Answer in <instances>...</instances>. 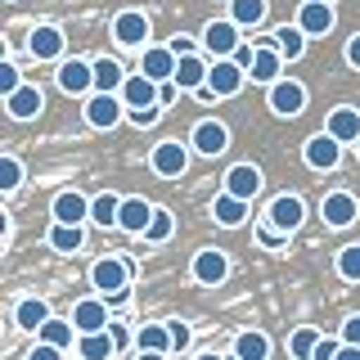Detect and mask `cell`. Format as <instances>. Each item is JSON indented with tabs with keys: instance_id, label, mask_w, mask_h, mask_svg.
Returning a JSON list of instances; mask_svg holds the SVG:
<instances>
[{
	"instance_id": "3",
	"label": "cell",
	"mask_w": 360,
	"mask_h": 360,
	"mask_svg": "<svg viewBox=\"0 0 360 360\" xmlns=\"http://www.w3.org/2000/svg\"><path fill=\"white\" fill-rule=\"evenodd\" d=\"M122 108H127V99L122 95H108V90H95V95L86 99V122L95 131H112L122 122Z\"/></svg>"
},
{
	"instance_id": "23",
	"label": "cell",
	"mask_w": 360,
	"mask_h": 360,
	"mask_svg": "<svg viewBox=\"0 0 360 360\" xmlns=\"http://www.w3.org/2000/svg\"><path fill=\"white\" fill-rule=\"evenodd\" d=\"M207 72H212V63H207V59H198V54H180L172 82H176L180 90H202V86H207Z\"/></svg>"
},
{
	"instance_id": "19",
	"label": "cell",
	"mask_w": 360,
	"mask_h": 360,
	"mask_svg": "<svg viewBox=\"0 0 360 360\" xmlns=\"http://www.w3.org/2000/svg\"><path fill=\"white\" fill-rule=\"evenodd\" d=\"M176 63H180V54L172 50V45H153V50H144L140 72L153 77V82H172V77H176Z\"/></svg>"
},
{
	"instance_id": "51",
	"label": "cell",
	"mask_w": 360,
	"mask_h": 360,
	"mask_svg": "<svg viewBox=\"0 0 360 360\" xmlns=\"http://www.w3.org/2000/svg\"><path fill=\"white\" fill-rule=\"evenodd\" d=\"M338 360H360V347H352V342H342V352H338Z\"/></svg>"
},
{
	"instance_id": "12",
	"label": "cell",
	"mask_w": 360,
	"mask_h": 360,
	"mask_svg": "<svg viewBox=\"0 0 360 360\" xmlns=\"http://www.w3.org/2000/svg\"><path fill=\"white\" fill-rule=\"evenodd\" d=\"M50 212H54V221H63V225H86L90 221V198L77 194V189H59L54 202H50Z\"/></svg>"
},
{
	"instance_id": "53",
	"label": "cell",
	"mask_w": 360,
	"mask_h": 360,
	"mask_svg": "<svg viewBox=\"0 0 360 360\" xmlns=\"http://www.w3.org/2000/svg\"><path fill=\"white\" fill-rule=\"evenodd\" d=\"M135 360H167V352H140Z\"/></svg>"
},
{
	"instance_id": "43",
	"label": "cell",
	"mask_w": 360,
	"mask_h": 360,
	"mask_svg": "<svg viewBox=\"0 0 360 360\" xmlns=\"http://www.w3.org/2000/svg\"><path fill=\"white\" fill-rule=\"evenodd\" d=\"M338 352H342V333H338V338H320L311 360H338Z\"/></svg>"
},
{
	"instance_id": "31",
	"label": "cell",
	"mask_w": 360,
	"mask_h": 360,
	"mask_svg": "<svg viewBox=\"0 0 360 360\" xmlns=\"http://www.w3.org/2000/svg\"><path fill=\"white\" fill-rule=\"evenodd\" d=\"M127 86V72H122L117 59H95V90H108V95H117V90Z\"/></svg>"
},
{
	"instance_id": "25",
	"label": "cell",
	"mask_w": 360,
	"mask_h": 360,
	"mask_svg": "<svg viewBox=\"0 0 360 360\" xmlns=\"http://www.w3.org/2000/svg\"><path fill=\"white\" fill-rule=\"evenodd\" d=\"M117 352H122V347H117V338H112L108 329L77 338V356H82V360H108V356H117Z\"/></svg>"
},
{
	"instance_id": "28",
	"label": "cell",
	"mask_w": 360,
	"mask_h": 360,
	"mask_svg": "<svg viewBox=\"0 0 360 360\" xmlns=\"http://www.w3.org/2000/svg\"><path fill=\"white\" fill-rule=\"evenodd\" d=\"M234 360H270V338L262 329H248L234 338Z\"/></svg>"
},
{
	"instance_id": "15",
	"label": "cell",
	"mask_w": 360,
	"mask_h": 360,
	"mask_svg": "<svg viewBox=\"0 0 360 360\" xmlns=\"http://www.w3.org/2000/svg\"><path fill=\"white\" fill-rule=\"evenodd\" d=\"M112 41L117 45H144L149 41V18H144L140 9H122V14L112 18Z\"/></svg>"
},
{
	"instance_id": "41",
	"label": "cell",
	"mask_w": 360,
	"mask_h": 360,
	"mask_svg": "<svg viewBox=\"0 0 360 360\" xmlns=\"http://www.w3.org/2000/svg\"><path fill=\"white\" fill-rule=\"evenodd\" d=\"M167 329H172V347H176V352H185V347L194 342V329H189L185 320H167Z\"/></svg>"
},
{
	"instance_id": "26",
	"label": "cell",
	"mask_w": 360,
	"mask_h": 360,
	"mask_svg": "<svg viewBox=\"0 0 360 360\" xmlns=\"http://www.w3.org/2000/svg\"><path fill=\"white\" fill-rule=\"evenodd\" d=\"M122 99H127V108H149V104H158V82L144 72H131L127 86H122Z\"/></svg>"
},
{
	"instance_id": "1",
	"label": "cell",
	"mask_w": 360,
	"mask_h": 360,
	"mask_svg": "<svg viewBox=\"0 0 360 360\" xmlns=\"http://www.w3.org/2000/svg\"><path fill=\"white\" fill-rule=\"evenodd\" d=\"M90 284H95L104 297L117 307V302H127V284H131V266L122 262V257H99L95 266H90Z\"/></svg>"
},
{
	"instance_id": "20",
	"label": "cell",
	"mask_w": 360,
	"mask_h": 360,
	"mask_svg": "<svg viewBox=\"0 0 360 360\" xmlns=\"http://www.w3.org/2000/svg\"><path fill=\"white\" fill-rule=\"evenodd\" d=\"M225 275H230V257H225L221 248H202V252L194 257V279H198V284L217 288Z\"/></svg>"
},
{
	"instance_id": "27",
	"label": "cell",
	"mask_w": 360,
	"mask_h": 360,
	"mask_svg": "<svg viewBox=\"0 0 360 360\" xmlns=\"http://www.w3.org/2000/svg\"><path fill=\"white\" fill-rule=\"evenodd\" d=\"M212 217H217V225H225V230H239V225L248 221V198L217 194V202H212Z\"/></svg>"
},
{
	"instance_id": "4",
	"label": "cell",
	"mask_w": 360,
	"mask_h": 360,
	"mask_svg": "<svg viewBox=\"0 0 360 360\" xmlns=\"http://www.w3.org/2000/svg\"><path fill=\"white\" fill-rule=\"evenodd\" d=\"M248 82V68L239 59H217L212 63V72H207V90L217 99H230V95H239V86Z\"/></svg>"
},
{
	"instance_id": "5",
	"label": "cell",
	"mask_w": 360,
	"mask_h": 360,
	"mask_svg": "<svg viewBox=\"0 0 360 360\" xmlns=\"http://www.w3.org/2000/svg\"><path fill=\"white\" fill-rule=\"evenodd\" d=\"M307 167L311 172H333L338 162H342V140H333L329 131H320V135H311L307 140Z\"/></svg>"
},
{
	"instance_id": "30",
	"label": "cell",
	"mask_w": 360,
	"mask_h": 360,
	"mask_svg": "<svg viewBox=\"0 0 360 360\" xmlns=\"http://www.w3.org/2000/svg\"><path fill=\"white\" fill-rule=\"evenodd\" d=\"M14 320H18V329H27V333H41V329H45V320H50V307H45L41 297H27V302H18Z\"/></svg>"
},
{
	"instance_id": "17",
	"label": "cell",
	"mask_w": 360,
	"mask_h": 360,
	"mask_svg": "<svg viewBox=\"0 0 360 360\" xmlns=\"http://www.w3.org/2000/svg\"><path fill=\"white\" fill-rule=\"evenodd\" d=\"M27 50H32V59H41V63L59 59V54H63V32L54 27V22H41V27H32Z\"/></svg>"
},
{
	"instance_id": "16",
	"label": "cell",
	"mask_w": 360,
	"mask_h": 360,
	"mask_svg": "<svg viewBox=\"0 0 360 360\" xmlns=\"http://www.w3.org/2000/svg\"><path fill=\"white\" fill-rule=\"evenodd\" d=\"M279 72H284V54H279V45L275 41H270V45H257V59H252V68H248V77H252V82H262V86H275Z\"/></svg>"
},
{
	"instance_id": "8",
	"label": "cell",
	"mask_w": 360,
	"mask_h": 360,
	"mask_svg": "<svg viewBox=\"0 0 360 360\" xmlns=\"http://www.w3.org/2000/svg\"><path fill=\"white\" fill-rule=\"evenodd\" d=\"M320 217L333 225V230H347L356 217H360V202H356V194H347V189H333V194H324V202H320Z\"/></svg>"
},
{
	"instance_id": "39",
	"label": "cell",
	"mask_w": 360,
	"mask_h": 360,
	"mask_svg": "<svg viewBox=\"0 0 360 360\" xmlns=\"http://www.w3.org/2000/svg\"><path fill=\"white\" fill-rule=\"evenodd\" d=\"M338 275L352 279V284H360V243H347L342 252H338Z\"/></svg>"
},
{
	"instance_id": "2",
	"label": "cell",
	"mask_w": 360,
	"mask_h": 360,
	"mask_svg": "<svg viewBox=\"0 0 360 360\" xmlns=\"http://www.w3.org/2000/svg\"><path fill=\"white\" fill-rule=\"evenodd\" d=\"M239 45H243V37H239V22L234 18H212L207 27H202V50H207L212 59H230Z\"/></svg>"
},
{
	"instance_id": "10",
	"label": "cell",
	"mask_w": 360,
	"mask_h": 360,
	"mask_svg": "<svg viewBox=\"0 0 360 360\" xmlns=\"http://www.w3.org/2000/svg\"><path fill=\"white\" fill-rule=\"evenodd\" d=\"M270 108H275L279 117H297V112L307 108V86H302V82H288V77H279V82L270 86Z\"/></svg>"
},
{
	"instance_id": "11",
	"label": "cell",
	"mask_w": 360,
	"mask_h": 360,
	"mask_svg": "<svg viewBox=\"0 0 360 360\" xmlns=\"http://www.w3.org/2000/svg\"><path fill=\"white\" fill-rule=\"evenodd\" d=\"M59 90H63V95H86V90H95V63L63 59L59 63Z\"/></svg>"
},
{
	"instance_id": "13",
	"label": "cell",
	"mask_w": 360,
	"mask_h": 360,
	"mask_svg": "<svg viewBox=\"0 0 360 360\" xmlns=\"http://www.w3.org/2000/svg\"><path fill=\"white\" fill-rule=\"evenodd\" d=\"M266 221H270V225H279L284 234H292V230H297L302 221H307V202H302L297 194H279L275 202H270Z\"/></svg>"
},
{
	"instance_id": "47",
	"label": "cell",
	"mask_w": 360,
	"mask_h": 360,
	"mask_svg": "<svg viewBox=\"0 0 360 360\" xmlns=\"http://www.w3.org/2000/svg\"><path fill=\"white\" fill-rule=\"evenodd\" d=\"M176 95H180V86H176V82H158V104H162V108H167V104H176Z\"/></svg>"
},
{
	"instance_id": "37",
	"label": "cell",
	"mask_w": 360,
	"mask_h": 360,
	"mask_svg": "<svg viewBox=\"0 0 360 360\" xmlns=\"http://www.w3.org/2000/svg\"><path fill=\"white\" fill-rule=\"evenodd\" d=\"M320 338H324L320 329H297V333L288 338V356H292V360H311V356H315V342H320Z\"/></svg>"
},
{
	"instance_id": "44",
	"label": "cell",
	"mask_w": 360,
	"mask_h": 360,
	"mask_svg": "<svg viewBox=\"0 0 360 360\" xmlns=\"http://www.w3.org/2000/svg\"><path fill=\"white\" fill-rule=\"evenodd\" d=\"M27 360H63V347H54V342H41V338H37V347L27 352Z\"/></svg>"
},
{
	"instance_id": "34",
	"label": "cell",
	"mask_w": 360,
	"mask_h": 360,
	"mask_svg": "<svg viewBox=\"0 0 360 360\" xmlns=\"http://www.w3.org/2000/svg\"><path fill=\"white\" fill-rule=\"evenodd\" d=\"M37 338H41V342H54V347H63V352H68V347H72V338H82V333H77V324H72V320H59V315H50V320H45V329H41Z\"/></svg>"
},
{
	"instance_id": "24",
	"label": "cell",
	"mask_w": 360,
	"mask_h": 360,
	"mask_svg": "<svg viewBox=\"0 0 360 360\" xmlns=\"http://www.w3.org/2000/svg\"><path fill=\"white\" fill-rule=\"evenodd\" d=\"M5 108H9V117L27 122V117H37V112L45 108V95H41L37 86H18L14 95H5Z\"/></svg>"
},
{
	"instance_id": "46",
	"label": "cell",
	"mask_w": 360,
	"mask_h": 360,
	"mask_svg": "<svg viewBox=\"0 0 360 360\" xmlns=\"http://www.w3.org/2000/svg\"><path fill=\"white\" fill-rule=\"evenodd\" d=\"M22 82H18V68L14 63H0V90H5V95H14Z\"/></svg>"
},
{
	"instance_id": "35",
	"label": "cell",
	"mask_w": 360,
	"mask_h": 360,
	"mask_svg": "<svg viewBox=\"0 0 360 360\" xmlns=\"http://www.w3.org/2000/svg\"><path fill=\"white\" fill-rule=\"evenodd\" d=\"M117 217H122V198L117 194H95V198H90V221H95V225L108 230V225H117Z\"/></svg>"
},
{
	"instance_id": "40",
	"label": "cell",
	"mask_w": 360,
	"mask_h": 360,
	"mask_svg": "<svg viewBox=\"0 0 360 360\" xmlns=\"http://www.w3.org/2000/svg\"><path fill=\"white\" fill-rule=\"evenodd\" d=\"M18 185H22V162L14 153H5V158H0V189L9 194V189H18Z\"/></svg>"
},
{
	"instance_id": "18",
	"label": "cell",
	"mask_w": 360,
	"mask_h": 360,
	"mask_svg": "<svg viewBox=\"0 0 360 360\" xmlns=\"http://www.w3.org/2000/svg\"><path fill=\"white\" fill-rule=\"evenodd\" d=\"M257 189H262V172H257L252 162H234L230 172H225V194L252 202V198H257Z\"/></svg>"
},
{
	"instance_id": "54",
	"label": "cell",
	"mask_w": 360,
	"mask_h": 360,
	"mask_svg": "<svg viewBox=\"0 0 360 360\" xmlns=\"http://www.w3.org/2000/svg\"><path fill=\"white\" fill-rule=\"evenodd\" d=\"M198 360H225V356H217V352H202V356H198Z\"/></svg>"
},
{
	"instance_id": "45",
	"label": "cell",
	"mask_w": 360,
	"mask_h": 360,
	"mask_svg": "<svg viewBox=\"0 0 360 360\" xmlns=\"http://www.w3.org/2000/svg\"><path fill=\"white\" fill-rule=\"evenodd\" d=\"M257 239H262L266 248H279V243H288V234H284V230H279V225H270V221H266V225H262V230H257Z\"/></svg>"
},
{
	"instance_id": "42",
	"label": "cell",
	"mask_w": 360,
	"mask_h": 360,
	"mask_svg": "<svg viewBox=\"0 0 360 360\" xmlns=\"http://www.w3.org/2000/svg\"><path fill=\"white\" fill-rule=\"evenodd\" d=\"M127 117H131V127H153V122L162 117V104H149V108H131Z\"/></svg>"
},
{
	"instance_id": "55",
	"label": "cell",
	"mask_w": 360,
	"mask_h": 360,
	"mask_svg": "<svg viewBox=\"0 0 360 360\" xmlns=\"http://www.w3.org/2000/svg\"><path fill=\"white\" fill-rule=\"evenodd\" d=\"M329 5H333V0H329Z\"/></svg>"
},
{
	"instance_id": "22",
	"label": "cell",
	"mask_w": 360,
	"mask_h": 360,
	"mask_svg": "<svg viewBox=\"0 0 360 360\" xmlns=\"http://www.w3.org/2000/svg\"><path fill=\"white\" fill-rule=\"evenodd\" d=\"M149 221H153V202H144V198H122L117 230H127V234H140V239H144Z\"/></svg>"
},
{
	"instance_id": "32",
	"label": "cell",
	"mask_w": 360,
	"mask_h": 360,
	"mask_svg": "<svg viewBox=\"0 0 360 360\" xmlns=\"http://www.w3.org/2000/svg\"><path fill=\"white\" fill-rule=\"evenodd\" d=\"M82 243H86V234H82V225H63V221H54V230H50V248L54 252H82Z\"/></svg>"
},
{
	"instance_id": "50",
	"label": "cell",
	"mask_w": 360,
	"mask_h": 360,
	"mask_svg": "<svg viewBox=\"0 0 360 360\" xmlns=\"http://www.w3.org/2000/svg\"><path fill=\"white\" fill-rule=\"evenodd\" d=\"M172 50H176V54H194V41H189V37H176Z\"/></svg>"
},
{
	"instance_id": "38",
	"label": "cell",
	"mask_w": 360,
	"mask_h": 360,
	"mask_svg": "<svg viewBox=\"0 0 360 360\" xmlns=\"http://www.w3.org/2000/svg\"><path fill=\"white\" fill-rule=\"evenodd\" d=\"M172 230H176L172 212H167V207H153V221H149V230H144V243H167V239H172Z\"/></svg>"
},
{
	"instance_id": "21",
	"label": "cell",
	"mask_w": 360,
	"mask_h": 360,
	"mask_svg": "<svg viewBox=\"0 0 360 360\" xmlns=\"http://www.w3.org/2000/svg\"><path fill=\"white\" fill-rule=\"evenodd\" d=\"M324 131H329L333 140H342V144H360V108H352V104L333 108L329 122H324Z\"/></svg>"
},
{
	"instance_id": "6",
	"label": "cell",
	"mask_w": 360,
	"mask_h": 360,
	"mask_svg": "<svg viewBox=\"0 0 360 360\" xmlns=\"http://www.w3.org/2000/svg\"><path fill=\"white\" fill-rule=\"evenodd\" d=\"M189 144H194L202 158H217V153L230 149V131H225V122H217V117H202L198 127L189 131Z\"/></svg>"
},
{
	"instance_id": "9",
	"label": "cell",
	"mask_w": 360,
	"mask_h": 360,
	"mask_svg": "<svg viewBox=\"0 0 360 360\" xmlns=\"http://www.w3.org/2000/svg\"><path fill=\"white\" fill-rule=\"evenodd\" d=\"M333 5L329 0H302V9H297V27L307 32V37H329L333 32Z\"/></svg>"
},
{
	"instance_id": "36",
	"label": "cell",
	"mask_w": 360,
	"mask_h": 360,
	"mask_svg": "<svg viewBox=\"0 0 360 360\" xmlns=\"http://www.w3.org/2000/svg\"><path fill=\"white\" fill-rule=\"evenodd\" d=\"M230 18L239 27H257V22H266V0H230Z\"/></svg>"
},
{
	"instance_id": "56",
	"label": "cell",
	"mask_w": 360,
	"mask_h": 360,
	"mask_svg": "<svg viewBox=\"0 0 360 360\" xmlns=\"http://www.w3.org/2000/svg\"><path fill=\"white\" fill-rule=\"evenodd\" d=\"M356 149H360V144H356Z\"/></svg>"
},
{
	"instance_id": "14",
	"label": "cell",
	"mask_w": 360,
	"mask_h": 360,
	"mask_svg": "<svg viewBox=\"0 0 360 360\" xmlns=\"http://www.w3.org/2000/svg\"><path fill=\"white\" fill-rule=\"evenodd\" d=\"M72 324L77 333H99L108 329V297H82L72 307Z\"/></svg>"
},
{
	"instance_id": "52",
	"label": "cell",
	"mask_w": 360,
	"mask_h": 360,
	"mask_svg": "<svg viewBox=\"0 0 360 360\" xmlns=\"http://www.w3.org/2000/svg\"><path fill=\"white\" fill-rule=\"evenodd\" d=\"M108 333L117 338V347H127V342H131V338H127V329H122V324H108Z\"/></svg>"
},
{
	"instance_id": "7",
	"label": "cell",
	"mask_w": 360,
	"mask_h": 360,
	"mask_svg": "<svg viewBox=\"0 0 360 360\" xmlns=\"http://www.w3.org/2000/svg\"><path fill=\"white\" fill-rule=\"evenodd\" d=\"M149 167L158 176H185V167H189V149L180 140H162V144H153V158H149Z\"/></svg>"
},
{
	"instance_id": "48",
	"label": "cell",
	"mask_w": 360,
	"mask_h": 360,
	"mask_svg": "<svg viewBox=\"0 0 360 360\" xmlns=\"http://www.w3.org/2000/svg\"><path fill=\"white\" fill-rule=\"evenodd\" d=\"M342 342H352V347H360V315H352V320L342 324Z\"/></svg>"
},
{
	"instance_id": "29",
	"label": "cell",
	"mask_w": 360,
	"mask_h": 360,
	"mask_svg": "<svg viewBox=\"0 0 360 360\" xmlns=\"http://www.w3.org/2000/svg\"><path fill=\"white\" fill-rule=\"evenodd\" d=\"M135 352H167L172 356L176 347H172V329L167 324H144L140 333H135Z\"/></svg>"
},
{
	"instance_id": "33",
	"label": "cell",
	"mask_w": 360,
	"mask_h": 360,
	"mask_svg": "<svg viewBox=\"0 0 360 360\" xmlns=\"http://www.w3.org/2000/svg\"><path fill=\"white\" fill-rule=\"evenodd\" d=\"M307 41H311V37H307V32L297 27V22H292V27H279V32H275V45H279V54H284L288 63L307 54Z\"/></svg>"
},
{
	"instance_id": "49",
	"label": "cell",
	"mask_w": 360,
	"mask_h": 360,
	"mask_svg": "<svg viewBox=\"0 0 360 360\" xmlns=\"http://www.w3.org/2000/svg\"><path fill=\"white\" fill-rule=\"evenodd\" d=\"M347 63H352L356 72H360V32H356L352 41H347Z\"/></svg>"
}]
</instances>
